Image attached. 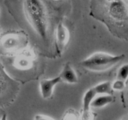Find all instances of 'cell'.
Instances as JSON below:
<instances>
[{
    "label": "cell",
    "mask_w": 128,
    "mask_h": 120,
    "mask_svg": "<svg viewBox=\"0 0 128 120\" xmlns=\"http://www.w3.org/2000/svg\"><path fill=\"white\" fill-rule=\"evenodd\" d=\"M61 120H80V112L74 109H68L62 115Z\"/></svg>",
    "instance_id": "13"
},
{
    "label": "cell",
    "mask_w": 128,
    "mask_h": 120,
    "mask_svg": "<svg viewBox=\"0 0 128 120\" xmlns=\"http://www.w3.org/2000/svg\"><path fill=\"white\" fill-rule=\"evenodd\" d=\"M124 54L113 55L104 52H96L82 60L80 64L91 71L101 72L109 70L124 59Z\"/></svg>",
    "instance_id": "3"
},
{
    "label": "cell",
    "mask_w": 128,
    "mask_h": 120,
    "mask_svg": "<svg viewBox=\"0 0 128 120\" xmlns=\"http://www.w3.org/2000/svg\"><path fill=\"white\" fill-rule=\"evenodd\" d=\"M96 96V93L93 88L89 89L85 92L82 98V110H89L91 108V104L94 98Z\"/></svg>",
    "instance_id": "11"
},
{
    "label": "cell",
    "mask_w": 128,
    "mask_h": 120,
    "mask_svg": "<svg viewBox=\"0 0 128 120\" xmlns=\"http://www.w3.org/2000/svg\"><path fill=\"white\" fill-rule=\"evenodd\" d=\"M124 101L125 105L126 107L128 108V79L127 81H126V87H125L124 90Z\"/></svg>",
    "instance_id": "18"
},
{
    "label": "cell",
    "mask_w": 128,
    "mask_h": 120,
    "mask_svg": "<svg viewBox=\"0 0 128 120\" xmlns=\"http://www.w3.org/2000/svg\"><path fill=\"white\" fill-rule=\"evenodd\" d=\"M114 100V98L112 94H100L94 98L91 104V107L94 108H103L113 102Z\"/></svg>",
    "instance_id": "9"
},
{
    "label": "cell",
    "mask_w": 128,
    "mask_h": 120,
    "mask_svg": "<svg viewBox=\"0 0 128 120\" xmlns=\"http://www.w3.org/2000/svg\"><path fill=\"white\" fill-rule=\"evenodd\" d=\"M34 120H55L52 118L44 114H36L34 118Z\"/></svg>",
    "instance_id": "17"
},
{
    "label": "cell",
    "mask_w": 128,
    "mask_h": 120,
    "mask_svg": "<svg viewBox=\"0 0 128 120\" xmlns=\"http://www.w3.org/2000/svg\"><path fill=\"white\" fill-rule=\"evenodd\" d=\"M21 36L14 32L7 33L0 38V54L10 55L23 50Z\"/></svg>",
    "instance_id": "4"
},
{
    "label": "cell",
    "mask_w": 128,
    "mask_h": 120,
    "mask_svg": "<svg viewBox=\"0 0 128 120\" xmlns=\"http://www.w3.org/2000/svg\"><path fill=\"white\" fill-rule=\"evenodd\" d=\"M70 40V32L66 26L61 22L58 24L55 35V46L59 54H61Z\"/></svg>",
    "instance_id": "6"
},
{
    "label": "cell",
    "mask_w": 128,
    "mask_h": 120,
    "mask_svg": "<svg viewBox=\"0 0 128 120\" xmlns=\"http://www.w3.org/2000/svg\"><path fill=\"white\" fill-rule=\"evenodd\" d=\"M111 84L112 82L110 81H106L98 84L92 88L94 90L96 94H112L113 90Z\"/></svg>",
    "instance_id": "10"
},
{
    "label": "cell",
    "mask_w": 128,
    "mask_h": 120,
    "mask_svg": "<svg viewBox=\"0 0 128 120\" xmlns=\"http://www.w3.org/2000/svg\"><path fill=\"white\" fill-rule=\"evenodd\" d=\"M35 59V54L32 50L24 48L16 54L13 65L16 69L26 71L29 70L33 66Z\"/></svg>",
    "instance_id": "5"
},
{
    "label": "cell",
    "mask_w": 128,
    "mask_h": 120,
    "mask_svg": "<svg viewBox=\"0 0 128 120\" xmlns=\"http://www.w3.org/2000/svg\"><path fill=\"white\" fill-rule=\"evenodd\" d=\"M104 1L114 32L120 38L128 41V0Z\"/></svg>",
    "instance_id": "1"
},
{
    "label": "cell",
    "mask_w": 128,
    "mask_h": 120,
    "mask_svg": "<svg viewBox=\"0 0 128 120\" xmlns=\"http://www.w3.org/2000/svg\"><path fill=\"white\" fill-rule=\"evenodd\" d=\"M118 80H122L126 82L128 79V63L122 65L119 68L117 72Z\"/></svg>",
    "instance_id": "14"
},
{
    "label": "cell",
    "mask_w": 128,
    "mask_h": 120,
    "mask_svg": "<svg viewBox=\"0 0 128 120\" xmlns=\"http://www.w3.org/2000/svg\"><path fill=\"white\" fill-rule=\"evenodd\" d=\"M1 32H2V28H1V26H0V34H1Z\"/></svg>",
    "instance_id": "20"
},
{
    "label": "cell",
    "mask_w": 128,
    "mask_h": 120,
    "mask_svg": "<svg viewBox=\"0 0 128 120\" xmlns=\"http://www.w3.org/2000/svg\"><path fill=\"white\" fill-rule=\"evenodd\" d=\"M53 1H61V0H53Z\"/></svg>",
    "instance_id": "21"
},
{
    "label": "cell",
    "mask_w": 128,
    "mask_h": 120,
    "mask_svg": "<svg viewBox=\"0 0 128 120\" xmlns=\"http://www.w3.org/2000/svg\"><path fill=\"white\" fill-rule=\"evenodd\" d=\"M59 76L61 78V81H64L69 84H76L78 82V78L72 68L70 62H68L64 65Z\"/></svg>",
    "instance_id": "8"
},
{
    "label": "cell",
    "mask_w": 128,
    "mask_h": 120,
    "mask_svg": "<svg viewBox=\"0 0 128 120\" xmlns=\"http://www.w3.org/2000/svg\"><path fill=\"white\" fill-rule=\"evenodd\" d=\"M61 82L60 76L52 79H44L40 82V90L41 96L44 100H48L52 96L54 89L57 84Z\"/></svg>",
    "instance_id": "7"
},
{
    "label": "cell",
    "mask_w": 128,
    "mask_h": 120,
    "mask_svg": "<svg viewBox=\"0 0 128 120\" xmlns=\"http://www.w3.org/2000/svg\"><path fill=\"white\" fill-rule=\"evenodd\" d=\"M0 120H8L7 115L6 114H3L1 117V118H0Z\"/></svg>",
    "instance_id": "19"
},
{
    "label": "cell",
    "mask_w": 128,
    "mask_h": 120,
    "mask_svg": "<svg viewBox=\"0 0 128 120\" xmlns=\"http://www.w3.org/2000/svg\"><path fill=\"white\" fill-rule=\"evenodd\" d=\"M24 12L29 23L35 32L46 40L48 36V16L41 0H24Z\"/></svg>",
    "instance_id": "2"
},
{
    "label": "cell",
    "mask_w": 128,
    "mask_h": 120,
    "mask_svg": "<svg viewBox=\"0 0 128 120\" xmlns=\"http://www.w3.org/2000/svg\"><path fill=\"white\" fill-rule=\"evenodd\" d=\"M7 80V76L0 63V101H1V98L3 97V94L6 91Z\"/></svg>",
    "instance_id": "12"
},
{
    "label": "cell",
    "mask_w": 128,
    "mask_h": 120,
    "mask_svg": "<svg viewBox=\"0 0 128 120\" xmlns=\"http://www.w3.org/2000/svg\"><path fill=\"white\" fill-rule=\"evenodd\" d=\"M96 114L91 110H82L80 113V120H94Z\"/></svg>",
    "instance_id": "15"
},
{
    "label": "cell",
    "mask_w": 128,
    "mask_h": 120,
    "mask_svg": "<svg viewBox=\"0 0 128 120\" xmlns=\"http://www.w3.org/2000/svg\"><path fill=\"white\" fill-rule=\"evenodd\" d=\"M111 85H112V89L113 91H122L126 87V82L116 79L113 82H112Z\"/></svg>",
    "instance_id": "16"
}]
</instances>
